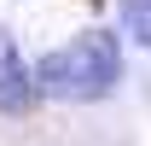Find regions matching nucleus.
<instances>
[{"label":"nucleus","instance_id":"nucleus-1","mask_svg":"<svg viewBox=\"0 0 151 146\" xmlns=\"http://www.w3.org/2000/svg\"><path fill=\"white\" fill-rule=\"evenodd\" d=\"M116 76H122V47H116V35H105V29H87V35L52 47L47 58H35V93L70 99V105L105 99V93L116 88Z\"/></svg>","mask_w":151,"mask_h":146},{"label":"nucleus","instance_id":"nucleus-2","mask_svg":"<svg viewBox=\"0 0 151 146\" xmlns=\"http://www.w3.org/2000/svg\"><path fill=\"white\" fill-rule=\"evenodd\" d=\"M29 99H35V70L18 58V47H12V35L0 29V111H29Z\"/></svg>","mask_w":151,"mask_h":146},{"label":"nucleus","instance_id":"nucleus-3","mask_svg":"<svg viewBox=\"0 0 151 146\" xmlns=\"http://www.w3.org/2000/svg\"><path fill=\"white\" fill-rule=\"evenodd\" d=\"M122 29L139 47H151V0H122Z\"/></svg>","mask_w":151,"mask_h":146}]
</instances>
